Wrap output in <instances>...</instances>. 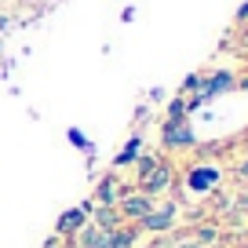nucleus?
Returning a JSON list of instances; mask_svg holds the SVG:
<instances>
[{
  "mask_svg": "<svg viewBox=\"0 0 248 248\" xmlns=\"http://www.w3.org/2000/svg\"><path fill=\"white\" fill-rule=\"evenodd\" d=\"M117 212H121L124 223H139L142 216L154 212V197H146L142 190H124L121 201H117Z\"/></svg>",
  "mask_w": 248,
  "mask_h": 248,
  "instance_id": "nucleus-1",
  "label": "nucleus"
},
{
  "mask_svg": "<svg viewBox=\"0 0 248 248\" xmlns=\"http://www.w3.org/2000/svg\"><path fill=\"white\" fill-rule=\"evenodd\" d=\"M175 216H179V204H175V201L154 204V212H150V216H142L135 226H139L142 233H168L171 226H175Z\"/></svg>",
  "mask_w": 248,
  "mask_h": 248,
  "instance_id": "nucleus-2",
  "label": "nucleus"
},
{
  "mask_svg": "<svg viewBox=\"0 0 248 248\" xmlns=\"http://www.w3.org/2000/svg\"><path fill=\"white\" fill-rule=\"evenodd\" d=\"M197 142L190 121H164L161 124V146L164 150H190Z\"/></svg>",
  "mask_w": 248,
  "mask_h": 248,
  "instance_id": "nucleus-3",
  "label": "nucleus"
},
{
  "mask_svg": "<svg viewBox=\"0 0 248 248\" xmlns=\"http://www.w3.org/2000/svg\"><path fill=\"white\" fill-rule=\"evenodd\" d=\"M88 208H92V204H84V208H66L59 216V223H55V233L73 245V237H77V233L84 230V223H88Z\"/></svg>",
  "mask_w": 248,
  "mask_h": 248,
  "instance_id": "nucleus-4",
  "label": "nucleus"
},
{
  "mask_svg": "<svg viewBox=\"0 0 248 248\" xmlns=\"http://www.w3.org/2000/svg\"><path fill=\"white\" fill-rule=\"evenodd\" d=\"M168 186H171V168L161 161V164H157V168L150 171L146 179H139V186H135V190H142L146 197H157V194H164Z\"/></svg>",
  "mask_w": 248,
  "mask_h": 248,
  "instance_id": "nucleus-5",
  "label": "nucleus"
},
{
  "mask_svg": "<svg viewBox=\"0 0 248 248\" xmlns=\"http://www.w3.org/2000/svg\"><path fill=\"white\" fill-rule=\"evenodd\" d=\"M88 216H95L92 223L99 226V230H117V226L124 223L121 212H117V204H95V208H88Z\"/></svg>",
  "mask_w": 248,
  "mask_h": 248,
  "instance_id": "nucleus-6",
  "label": "nucleus"
},
{
  "mask_svg": "<svg viewBox=\"0 0 248 248\" xmlns=\"http://www.w3.org/2000/svg\"><path fill=\"white\" fill-rule=\"evenodd\" d=\"M139 226L135 223H121L117 230H109V248H135V241H139Z\"/></svg>",
  "mask_w": 248,
  "mask_h": 248,
  "instance_id": "nucleus-7",
  "label": "nucleus"
},
{
  "mask_svg": "<svg viewBox=\"0 0 248 248\" xmlns=\"http://www.w3.org/2000/svg\"><path fill=\"white\" fill-rule=\"evenodd\" d=\"M124 190H128V186H124ZM124 190L117 186V179H113V175H106L99 186H95V204H117Z\"/></svg>",
  "mask_w": 248,
  "mask_h": 248,
  "instance_id": "nucleus-8",
  "label": "nucleus"
},
{
  "mask_svg": "<svg viewBox=\"0 0 248 248\" xmlns=\"http://www.w3.org/2000/svg\"><path fill=\"white\" fill-rule=\"evenodd\" d=\"M139 157H142V139H139V135H132V139L124 142V150H121V154L113 157V164H117V168H124V164L139 161Z\"/></svg>",
  "mask_w": 248,
  "mask_h": 248,
  "instance_id": "nucleus-9",
  "label": "nucleus"
},
{
  "mask_svg": "<svg viewBox=\"0 0 248 248\" xmlns=\"http://www.w3.org/2000/svg\"><path fill=\"white\" fill-rule=\"evenodd\" d=\"M233 88V77L230 73H216V77H208V84H201V95H223Z\"/></svg>",
  "mask_w": 248,
  "mask_h": 248,
  "instance_id": "nucleus-10",
  "label": "nucleus"
},
{
  "mask_svg": "<svg viewBox=\"0 0 248 248\" xmlns=\"http://www.w3.org/2000/svg\"><path fill=\"white\" fill-rule=\"evenodd\" d=\"M216 179H219L216 168H197V171H190V186H194V190H208Z\"/></svg>",
  "mask_w": 248,
  "mask_h": 248,
  "instance_id": "nucleus-11",
  "label": "nucleus"
},
{
  "mask_svg": "<svg viewBox=\"0 0 248 248\" xmlns=\"http://www.w3.org/2000/svg\"><path fill=\"white\" fill-rule=\"evenodd\" d=\"M186 113H190V102L179 95V99L168 102V109H164V121H186Z\"/></svg>",
  "mask_w": 248,
  "mask_h": 248,
  "instance_id": "nucleus-12",
  "label": "nucleus"
},
{
  "mask_svg": "<svg viewBox=\"0 0 248 248\" xmlns=\"http://www.w3.org/2000/svg\"><path fill=\"white\" fill-rule=\"evenodd\" d=\"M157 164H161V157H139V161H135V183H139V179H146Z\"/></svg>",
  "mask_w": 248,
  "mask_h": 248,
  "instance_id": "nucleus-13",
  "label": "nucleus"
},
{
  "mask_svg": "<svg viewBox=\"0 0 248 248\" xmlns=\"http://www.w3.org/2000/svg\"><path fill=\"white\" fill-rule=\"evenodd\" d=\"M194 241H197L201 248H204V245H212V241H216V226H201V230L194 233Z\"/></svg>",
  "mask_w": 248,
  "mask_h": 248,
  "instance_id": "nucleus-14",
  "label": "nucleus"
},
{
  "mask_svg": "<svg viewBox=\"0 0 248 248\" xmlns=\"http://www.w3.org/2000/svg\"><path fill=\"white\" fill-rule=\"evenodd\" d=\"M70 142L73 146H80V150H88V154H92V142L84 139V132H77V128H70Z\"/></svg>",
  "mask_w": 248,
  "mask_h": 248,
  "instance_id": "nucleus-15",
  "label": "nucleus"
},
{
  "mask_svg": "<svg viewBox=\"0 0 248 248\" xmlns=\"http://www.w3.org/2000/svg\"><path fill=\"white\" fill-rule=\"evenodd\" d=\"M237 179H241V183H245V186H248V157H245V161H241V164H237Z\"/></svg>",
  "mask_w": 248,
  "mask_h": 248,
  "instance_id": "nucleus-16",
  "label": "nucleus"
},
{
  "mask_svg": "<svg viewBox=\"0 0 248 248\" xmlns=\"http://www.w3.org/2000/svg\"><path fill=\"white\" fill-rule=\"evenodd\" d=\"M237 18H241V22H245V18H248V4H245V8H241V11H237Z\"/></svg>",
  "mask_w": 248,
  "mask_h": 248,
  "instance_id": "nucleus-17",
  "label": "nucleus"
},
{
  "mask_svg": "<svg viewBox=\"0 0 248 248\" xmlns=\"http://www.w3.org/2000/svg\"><path fill=\"white\" fill-rule=\"evenodd\" d=\"M66 248H77V245H66Z\"/></svg>",
  "mask_w": 248,
  "mask_h": 248,
  "instance_id": "nucleus-18",
  "label": "nucleus"
},
{
  "mask_svg": "<svg viewBox=\"0 0 248 248\" xmlns=\"http://www.w3.org/2000/svg\"><path fill=\"white\" fill-rule=\"evenodd\" d=\"M161 248H171V245H161Z\"/></svg>",
  "mask_w": 248,
  "mask_h": 248,
  "instance_id": "nucleus-19",
  "label": "nucleus"
}]
</instances>
